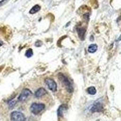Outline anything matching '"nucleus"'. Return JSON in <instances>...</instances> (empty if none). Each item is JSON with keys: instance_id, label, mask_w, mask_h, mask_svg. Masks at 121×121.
Returning <instances> with one entry per match:
<instances>
[{"instance_id": "1", "label": "nucleus", "mask_w": 121, "mask_h": 121, "mask_svg": "<svg viewBox=\"0 0 121 121\" xmlns=\"http://www.w3.org/2000/svg\"><path fill=\"white\" fill-rule=\"evenodd\" d=\"M58 78L59 81L61 82L64 87L66 89L69 93H72L73 91V88L72 84L69 80V79L62 73H59L58 74Z\"/></svg>"}, {"instance_id": "2", "label": "nucleus", "mask_w": 121, "mask_h": 121, "mask_svg": "<svg viewBox=\"0 0 121 121\" xmlns=\"http://www.w3.org/2000/svg\"><path fill=\"white\" fill-rule=\"evenodd\" d=\"M45 106L43 104H38V103H33L30 106V111L35 115H37L39 114L42 111L44 110Z\"/></svg>"}, {"instance_id": "3", "label": "nucleus", "mask_w": 121, "mask_h": 121, "mask_svg": "<svg viewBox=\"0 0 121 121\" xmlns=\"http://www.w3.org/2000/svg\"><path fill=\"white\" fill-rule=\"evenodd\" d=\"M10 117L12 121H25L26 117L22 113L17 111L13 112L11 113Z\"/></svg>"}, {"instance_id": "4", "label": "nucleus", "mask_w": 121, "mask_h": 121, "mask_svg": "<svg viewBox=\"0 0 121 121\" xmlns=\"http://www.w3.org/2000/svg\"><path fill=\"white\" fill-rule=\"evenodd\" d=\"M32 92L28 88H25L22 91V92L19 95L18 99L20 102H24L30 95H32Z\"/></svg>"}, {"instance_id": "5", "label": "nucleus", "mask_w": 121, "mask_h": 121, "mask_svg": "<svg viewBox=\"0 0 121 121\" xmlns=\"http://www.w3.org/2000/svg\"><path fill=\"white\" fill-rule=\"evenodd\" d=\"M45 84H47V87L52 91L55 92L57 90V84L56 82L53 79L50 78H47L45 80Z\"/></svg>"}, {"instance_id": "6", "label": "nucleus", "mask_w": 121, "mask_h": 121, "mask_svg": "<svg viewBox=\"0 0 121 121\" xmlns=\"http://www.w3.org/2000/svg\"><path fill=\"white\" fill-rule=\"evenodd\" d=\"M102 110H103V106H102V104L99 102H96V103L93 105L92 108H91V111L92 113L102 112Z\"/></svg>"}, {"instance_id": "7", "label": "nucleus", "mask_w": 121, "mask_h": 121, "mask_svg": "<svg viewBox=\"0 0 121 121\" xmlns=\"http://www.w3.org/2000/svg\"><path fill=\"white\" fill-rule=\"evenodd\" d=\"M67 109V105L66 104H62L58 108L57 113H58V117H62L64 115V113Z\"/></svg>"}, {"instance_id": "8", "label": "nucleus", "mask_w": 121, "mask_h": 121, "mask_svg": "<svg viewBox=\"0 0 121 121\" xmlns=\"http://www.w3.org/2000/svg\"><path fill=\"white\" fill-rule=\"evenodd\" d=\"M45 94H47V91L45 88H39L38 90H37L35 93V96L36 98H41L43 96L45 95Z\"/></svg>"}, {"instance_id": "9", "label": "nucleus", "mask_w": 121, "mask_h": 121, "mask_svg": "<svg viewBox=\"0 0 121 121\" xmlns=\"http://www.w3.org/2000/svg\"><path fill=\"white\" fill-rule=\"evenodd\" d=\"M77 32L79 35V36L81 38V39L84 40V35L85 33V29L83 27L77 28Z\"/></svg>"}, {"instance_id": "10", "label": "nucleus", "mask_w": 121, "mask_h": 121, "mask_svg": "<svg viewBox=\"0 0 121 121\" xmlns=\"http://www.w3.org/2000/svg\"><path fill=\"white\" fill-rule=\"evenodd\" d=\"M97 50H98V46L96 44H91L88 48V51L91 53H95V52L97 51Z\"/></svg>"}, {"instance_id": "11", "label": "nucleus", "mask_w": 121, "mask_h": 121, "mask_svg": "<svg viewBox=\"0 0 121 121\" xmlns=\"http://www.w3.org/2000/svg\"><path fill=\"white\" fill-rule=\"evenodd\" d=\"M40 10H41V7H40L39 5H35V6H33V7L30 9L29 12H30V14H34L39 11Z\"/></svg>"}, {"instance_id": "12", "label": "nucleus", "mask_w": 121, "mask_h": 121, "mask_svg": "<svg viewBox=\"0 0 121 121\" xmlns=\"http://www.w3.org/2000/svg\"><path fill=\"white\" fill-rule=\"evenodd\" d=\"M87 93L89 95H94L96 93V90L94 87H90L87 88Z\"/></svg>"}, {"instance_id": "13", "label": "nucleus", "mask_w": 121, "mask_h": 121, "mask_svg": "<svg viewBox=\"0 0 121 121\" xmlns=\"http://www.w3.org/2000/svg\"><path fill=\"white\" fill-rule=\"evenodd\" d=\"M33 52L32 49L29 48V49H28L27 50L25 55H26V56L27 58H30V57H32V56H33Z\"/></svg>"}, {"instance_id": "14", "label": "nucleus", "mask_w": 121, "mask_h": 121, "mask_svg": "<svg viewBox=\"0 0 121 121\" xmlns=\"http://www.w3.org/2000/svg\"><path fill=\"white\" fill-rule=\"evenodd\" d=\"M15 100H10V101H9V107L10 108H12L13 107L14 105H15Z\"/></svg>"}, {"instance_id": "15", "label": "nucleus", "mask_w": 121, "mask_h": 121, "mask_svg": "<svg viewBox=\"0 0 121 121\" xmlns=\"http://www.w3.org/2000/svg\"><path fill=\"white\" fill-rule=\"evenodd\" d=\"M7 1H8V0H2V1H0V7L1 6H3L4 4H5Z\"/></svg>"}, {"instance_id": "16", "label": "nucleus", "mask_w": 121, "mask_h": 121, "mask_svg": "<svg viewBox=\"0 0 121 121\" xmlns=\"http://www.w3.org/2000/svg\"><path fill=\"white\" fill-rule=\"evenodd\" d=\"M3 45V41H0V47H1V46H2V45Z\"/></svg>"}, {"instance_id": "17", "label": "nucleus", "mask_w": 121, "mask_h": 121, "mask_svg": "<svg viewBox=\"0 0 121 121\" xmlns=\"http://www.w3.org/2000/svg\"><path fill=\"white\" fill-rule=\"evenodd\" d=\"M3 67H0V72H1V70H2V69H3Z\"/></svg>"}]
</instances>
